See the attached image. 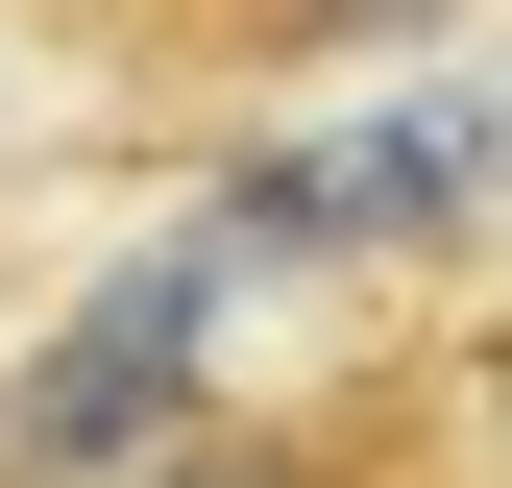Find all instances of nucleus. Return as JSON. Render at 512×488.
Here are the masks:
<instances>
[{
  "label": "nucleus",
  "instance_id": "obj_1",
  "mask_svg": "<svg viewBox=\"0 0 512 488\" xmlns=\"http://www.w3.org/2000/svg\"><path fill=\"white\" fill-rule=\"evenodd\" d=\"M171 391H196V269L98 293V318H74V342L25 366V464L74 488V464H122V440H171Z\"/></svg>",
  "mask_w": 512,
  "mask_h": 488
},
{
  "label": "nucleus",
  "instance_id": "obj_2",
  "mask_svg": "<svg viewBox=\"0 0 512 488\" xmlns=\"http://www.w3.org/2000/svg\"><path fill=\"white\" fill-rule=\"evenodd\" d=\"M122 488H366V440H317V415H244V440H147Z\"/></svg>",
  "mask_w": 512,
  "mask_h": 488
},
{
  "label": "nucleus",
  "instance_id": "obj_3",
  "mask_svg": "<svg viewBox=\"0 0 512 488\" xmlns=\"http://www.w3.org/2000/svg\"><path fill=\"white\" fill-rule=\"evenodd\" d=\"M244 49H391V25H439V0H220Z\"/></svg>",
  "mask_w": 512,
  "mask_h": 488
}]
</instances>
